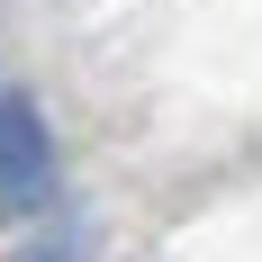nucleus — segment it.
I'll return each instance as SVG.
<instances>
[{"label": "nucleus", "mask_w": 262, "mask_h": 262, "mask_svg": "<svg viewBox=\"0 0 262 262\" xmlns=\"http://www.w3.org/2000/svg\"><path fill=\"white\" fill-rule=\"evenodd\" d=\"M18 262H73V235H46V244H27Z\"/></svg>", "instance_id": "2"}, {"label": "nucleus", "mask_w": 262, "mask_h": 262, "mask_svg": "<svg viewBox=\"0 0 262 262\" xmlns=\"http://www.w3.org/2000/svg\"><path fill=\"white\" fill-rule=\"evenodd\" d=\"M54 199V136L27 91H0V217H36Z\"/></svg>", "instance_id": "1"}]
</instances>
